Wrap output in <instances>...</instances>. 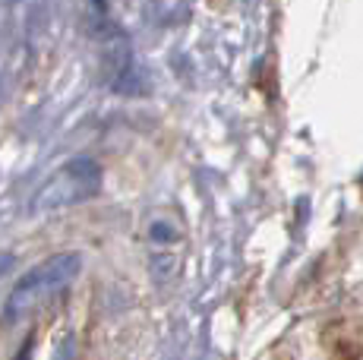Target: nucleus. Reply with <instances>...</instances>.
<instances>
[{
  "label": "nucleus",
  "mask_w": 363,
  "mask_h": 360,
  "mask_svg": "<svg viewBox=\"0 0 363 360\" xmlns=\"http://www.w3.org/2000/svg\"><path fill=\"white\" fill-rule=\"evenodd\" d=\"M101 190V164L95 158H69L67 164H60L29 199V212H54L67 209V206H79L86 199H92Z\"/></svg>",
  "instance_id": "f03ea898"
},
{
  "label": "nucleus",
  "mask_w": 363,
  "mask_h": 360,
  "mask_svg": "<svg viewBox=\"0 0 363 360\" xmlns=\"http://www.w3.org/2000/svg\"><path fill=\"white\" fill-rule=\"evenodd\" d=\"M82 269V256L79 253H57L51 259L38 262L35 269L23 275V279L13 285L10 297H6V320H19V316L38 310L41 303H48L51 297H57L69 281L79 275Z\"/></svg>",
  "instance_id": "f257e3e1"
},
{
  "label": "nucleus",
  "mask_w": 363,
  "mask_h": 360,
  "mask_svg": "<svg viewBox=\"0 0 363 360\" xmlns=\"http://www.w3.org/2000/svg\"><path fill=\"white\" fill-rule=\"evenodd\" d=\"M99 47H101V67H104V76L111 79V86L117 92H133L130 79L136 73L133 67V51H130V41L121 29L108 26V29L99 32Z\"/></svg>",
  "instance_id": "7ed1b4c3"
},
{
  "label": "nucleus",
  "mask_w": 363,
  "mask_h": 360,
  "mask_svg": "<svg viewBox=\"0 0 363 360\" xmlns=\"http://www.w3.org/2000/svg\"><path fill=\"white\" fill-rule=\"evenodd\" d=\"M73 335H67L64 342H60V348H57V354H54V360H73Z\"/></svg>",
  "instance_id": "20e7f679"
}]
</instances>
